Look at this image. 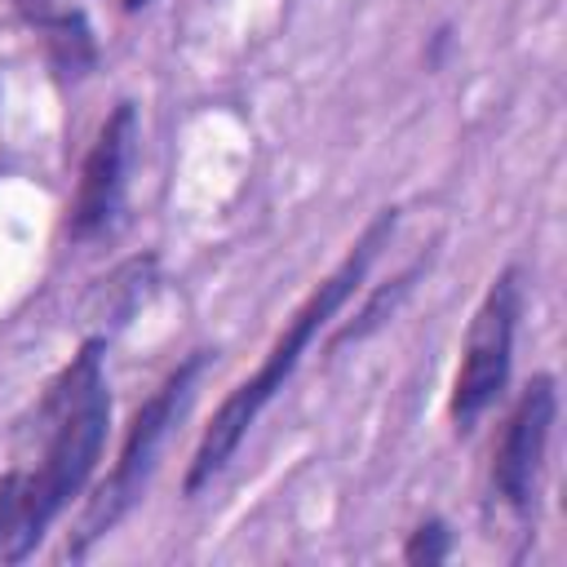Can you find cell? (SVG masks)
<instances>
[{
	"mask_svg": "<svg viewBox=\"0 0 567 567\" xmlns=\"http://www.w3.org/2000/svg\"><path fill=\"white\" fill-rule=\"evenodd\" d=\"M102 341H84L80 354L62 368L49 385L35 421L44 430V452L31 474H22V527H18V563L40 545L44 527L62 514V505L84 487L93 474L106 425H111V394L102 381Z\"/></svg>",
	"mask_w": 567,
	"mask_h": 567,
	"instance_id": "2",
	"label": "cell"
},
{
	"mask_svg": "<svg viewBox=\"0 0 567 567\" xmlns=\"http://www.w3.org/2000/svg\"><path fill=\"white\" fill-rule=\"evenodd\" d=\"M394 221H399V208H381L372 221H368V230L354 239V248L346 252V261L306 297V306L288 319V328L275 337V346H270V354L261 359V368L244 381V385H235L226 399H221V408L213 412V421H208V430H204V439H199V447H195V456H190V470H186V496H195L199 487H208L221 470H226V461L235 456V447L244 443V434H248V425L257 421V412L284 390V381L292 377V368H297V359H301V350L310 346V337L346 306V297L363 284V275H368V266L377 261V252L390 244V235H394Z\"/></svg>",
	"mask_w": 567,
	"mask_h": 567,
	"instance_id": "1",
	"label": "cell"
},
{
	"mask_svg": "<svg viewBox=\"0 0 567 567\" xmlns=\"http://www.w3.org/2000/svg\"><path fill=\"white\" fill-rule=\"evenodd\" d=\"M142 4H151V0H124V9H142Z\"/></svg>",
	"mask_w": 567,
	"mask_h": 567,
	"instance_id": "10",
	"label": "cell"
},
{
	"mask_svg": "<svg viewBox=\"0 0 567 567\" xmlns=\"http://www.w3.org/2000/svg\"><path fill=\"white\" fill-rule=\"evenodd\" d=\"M554 412H558V390H554V377L540 372L518 394L505 421V434L496 443V461H492V487L514 509H527L532 501V483H536V470H540V456L554 430Z\"/></svg>",
	"mask_w": 567,
	"mask_h": 567,
	"instance_id": "6",
	"label": "cell"
},
{
	"mask_svg": "<svg viewBox=\"0 0 567 567\" xmlns=\"http://www.w3.org/2000/svg\"><path fill=\"white\" fill-rule=\"evenodd\" d=\"M49 44H53V53H58V62H62L66 71H80V66H89V58H93V49H89V27H84L80 13L49 22Z\"/></svg>",
	"mask_w": 567,
	"mask_h": 567,
	"instance_id": "8",
	"label": "cell"
},
{
	"mask_svg": "<svg viewBox=\"0 0 567 567\" xmlns=\"http://www.w3.org/2000/svg\"><path fill=\"white\" fill-rule=\"evenodd\" d=\"M204 368V350H195L137 412H133V421H128V434H124V447H120V461H115V470L106 474V483L93 492V501H89V509L80 514V527L71 532V540H66V554L71 558H80L97 536H106L128 509H133V501L142 496V487H146V478H151V470H155V456H159V443H164V434H168V425H173V416L182 412V399L190 394V381H195V372Z\"/></svg>",
	"mask_w": 567,
	"mask_h": 567,
	"instance_id": "3",
	"label": "cell"
},
{
	"mask_svg": "<svg viewBox=\"0 0 567 567\" xmlns=\"http://www.w3.org/2000/svg\"><path fill=\"white\" fill-rule=\"evenodd\" d=\"M421 270H425V261H412L403 275H394L385 288H377V292H372V301H368V306H363V310H359V315H354V319H350V323H346V328H341V332L328 341V350H341V346L363 341L368 332H377V328H381V323L394 315V306H399V301L412 292V284H416V275H421Z\"/></svg>",
	"mask_w": 567,
	"mask_h": 567,
	"instance_id": "7",
	"label": "cell"
},
{
	"mask_svg": "<svg viewBox=\"0 0 567 567\" xmlns=\"http://www.w3.org/2000/svg\"><path fill=\"white\" fill-rule=\"evenodd\" d=\"M447 549H452V532H447V523H443V518H430V523H421V527L408 536L403 558H408L412 567H434V563L447 558Z\"/></svg>",
	"mask_w": 567,
	"mask_h": 567,
	"instance_id": "9",
	"label": "cell"
},
{
	"mask_svg": "<svg viewBox=\"0 0 567 567\" xmlns=\"http://www.w3.org/2000/svg\"><path fill=\"white\" fill-rule=\"evenodd\" d=\"M137 159V111L133 102H120L106 124L93 137V151L84 155L80 168V186H75V204H71V235L89 239L97 230H106V221L115 217L128 173Z\"/></svg>",
	"mask_w": 567,
	"mask_h": 567,
	"instance_id": "5",
	"label": "cell"
},
{
	"mask_svg": "<svg viewBox=\"0 0 567 567\" xmlns=\"http://www.w3.org/2000/svg\"><path fill=\"white\" fill-rule=\"evenodd\" d=\"M518 306H523V284H518V270L509 266L492 279V288L483 292V301L470 319V332H465L461 372H456V385H452V421H456L461 434L474 430V421L505 390Z\"/></svg>",
	"mask_w": 567,
	"mask_h": 567,
	"instance_id": "4",
	"label": "cell"
}]
</instances>
